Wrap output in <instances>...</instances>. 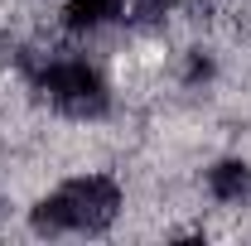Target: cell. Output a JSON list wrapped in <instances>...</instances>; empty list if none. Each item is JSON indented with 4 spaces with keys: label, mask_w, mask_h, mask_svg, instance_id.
Returning <instances> with one entry per match:
<instances>
[{
    "label": "cell",
    "mask_w": 251,
    "mask_h": 246,
    "mask_svg": "<svg viewBox=\"0 0 251 246\" xmlns=\"http://www.w3.org/2000/svg\"><path fill=\"white\" fill-rule=\"evenodd\" d=\"M208 188H213L218 203H242L251 193V169L237 164V159H227V164H218V169L208 174Z\"/></svg>",
    "instance_id": "3"
},
{
    "label": "cell",
    "mask_w": 251,
    "mask_h": 246,
    "mask_svg": "<svg viewBox=\"0 0 251 246\" xmlns=\"http://www.w3.org/2000/svg\"><path fill=\"white\" fill-rule=\"evenodd\" d=\"M121 213V188L106 174H77L39 203V232H101Z\"/></svg>",
    "instance_id": "1"
},
{
    "label": "cell",
    "mask_w": 251,
    "mask_h": 246,
    "mask_svg": "<svg viewBox=\"0 0 251 246\" xmlns=\"http://www.w3.org/2000/svg\"><path fill=\"white\" fill-rule=\"evenodd\" d=\"M126 10V0H68V25L73 29H101V25H111L116 15Z\"/></svg>",
    "instance_id": "4"
},
{
    "label": "cell",
    "mask_w": 251,
    "mask_h": 246,
    "mask_svg": "<svg viewBox=\"0 0 251 246\" xmlns=\"http://www.w3.org/2000/svg\"><path fill=\"white\" fill-rule=\"evenodd\" d=\"M39 87H44V97H49L58 111H68V116H97V111L106 106V87H101V77H97L82 58L49 63L44 77H39Z\"/></svg>",
    "instance_id": "2"
}]
</instances>
